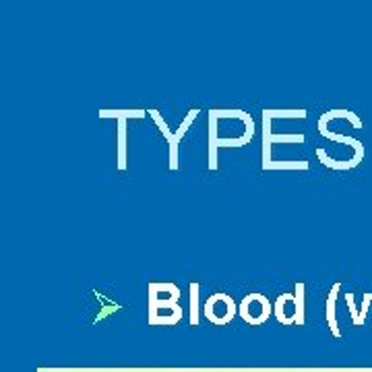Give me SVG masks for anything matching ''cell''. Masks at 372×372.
I'll return each mask as SVG.
<instances>
[{"mask_svg": "<svg viewBox=\"0 0 372 372\" xmlns=\"http://www.w3.org/2000/svg\"><path fill=\"white\" fill-rule=\"evenodd\" d=\"M149 116L155 121L157 128L161 130V134L166 136V141H168V145H170V170H178V143H180V139L186 134L188 126L195 123V118L199 116V110H191V112L186 114L184 123L180 124V128H178L176 132H172V130L168 128V124L161 121V116H159L157 110H149Z\"/></svg>", "mask_w": 372, "mask_h": 372, "instance_id": "cell-1", "label": "cell"}, {"mask_svg": "<svg viewBox=\"0 0 372 372\" xmlns=\"http://www.w3.org/2000/svg\"><path fill=\"white\" fill-rule=\"evenodd\" d=\"M271 110L263 112V170H267L271 161V143H304V134H273L271 132Z\"/></svg>", "mask_w": 372, "mask_h": 372, "instance_id": "cell-2", "label": "cell"}, {"mask_svg": "<svg viewBox=\"0 0 372 372\" xmlns=\"http://www.w3.org/2000/svg\"><path fill=\"white\" fill-rule=\"evenodd\" d=\"M143 116L145 110H100V118L118 121V170H126V121Z\"/></svg>", "mask_w": 372, "mask_h": 372, "instance_id": "cell-3", "label": "cell"}, {"mask_svg": "<svg viewBox=\"0 0 372 372\" xmlns=\"http://www.w3.org/2000/svg\"><path fill=\"white\" fill-rule=\"evenodd\" d=\"M319 132L325 136V139H329V141H337V143H348L354 151H356V155L352 157V163H354V168L356 166H360L362 161H364V145H362V141H358V139H354V136H346V134H337V132H331V130H327V124L319 123Z\"/></svg>", "mask_w": 372, "mask_h": 372, "instance_id": "cell-4", "label": "cell"}, {"mask_svg": "<svg viewBox=\"0 0 372 372\" xmlns=\"http://www.w3.org/2000/svg\"><path fill=\"white\" fill-rule=\"evenodd\" d=\"M209 170H218V110L209 112Z\"/></svg>", "mask_w": 372, "mask_h": 372, "instance_id": "cell-5", "label": "cell"}, {"mask_svg": "<svg viewBox=\"0 0 372 372\" xmlns=\"http://www.w3.org/2000/svg\"><path fill=\"white\" fill-rule=\"evenodd\" d=\"M339 290H342V283H335L329 292V298H327V321H329L333 335H339V329H337V323H335V300H337Z\"/></svg>", "mask_w": 372, "mask_h": 372, "instance_id": "cell-6", "label": "cell"}, {"mask_svg": "<svg viewBox=\"0 0 372 372\" xmlns=\"http://www.w3.org/2000/svg\"><path fill=\"white\" fill-rule=\"evenodd\" d=\"M333 118H346V121H350V123L354 124V128H364L362 121H360L354 112H350V110H331V112H325V114L319 118V123L327 124L329 121H333Z\"/></svg>", "mask_w": 372, "mask_h": 372, "instance_id": "cell-7", "label": "cell"}, {"mask_svg": "<svg viewBox=\"0 0 372 372\" xmlns=\"http://www.w3.org/2000/svg\"><path fill=\"white\" fill-rule=\"evenodd\" d=\"M296 321L298 325L304 323V283H298L296 285Z\"/></svg>", "mask_w": 372, "mask_h": 372, "instance_id": "cell-8", "label": "cell"}, {"mask_svg": "<svg viewBox=\"0 0 372 372\" xmlns=\"http://www.w3.org/2000/svg\"><path fill=\"white\" fill-rule=\"evenodd\" d=\"M197 300H199V283H191V323H197V321H199Z\"/></svg>", "mask_w": 372, "mask_h": 372, "instance_id": "cell-9", "label": "cell"}, {"mask_svg": "<svg viewBox=\"0 0 372 372\" xmlns=\"http://www.w3.org/2000/svg\"><path fill=\"white\" fill-rule=\"evenodd\" d=\"M348 306H350V312H352V319H354V325H360V310H356V304H354V294H348Z\"/></svg>", "mask_w": 372, "mask_h": 372, "instance_id": "cell-10", "label": "cell"}, {"mask_svg": "<svg viewBox=\"0 0 372 372\" xmlns=\"http://www.w3.org/2000/svg\"><path fill=\"white\" fill-rule=\"evenodd\" d=\"M371 302H372V294H366V296H364L362 310H360V323H364V319H366V312H369V306H371Z\"/></svg>", "mask_w": 372, "mask_h": 372, "instance_id": "cell-11", "label": "cell"}]
</instances>
